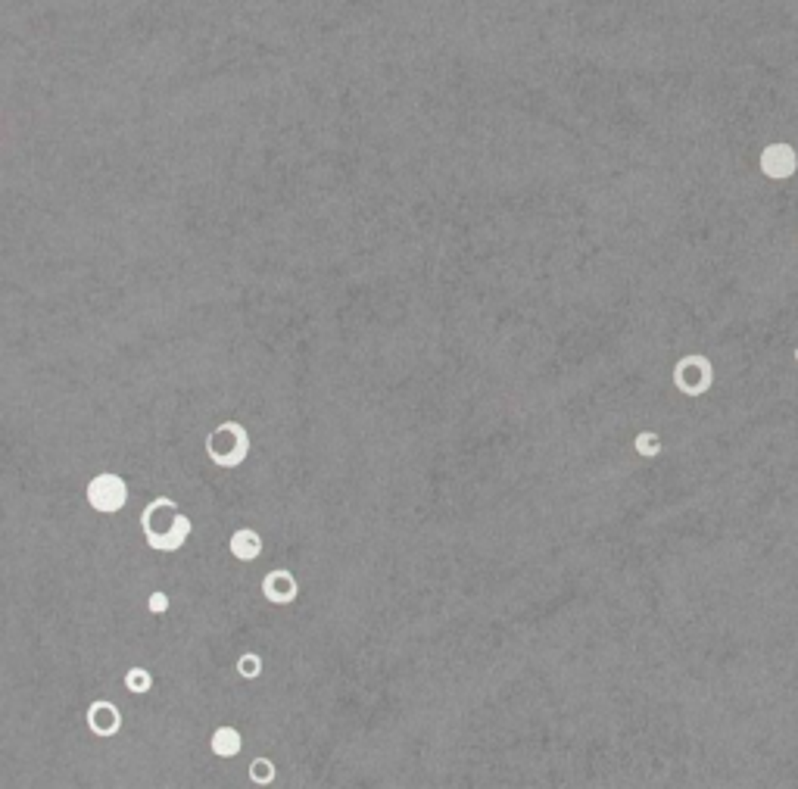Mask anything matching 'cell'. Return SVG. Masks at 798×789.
<instances>
[{"instance_id":"cell-2","label":"cell","mask_w":798,"mask_h":789,"mask_svg":"<svg viewBox=\"0 0 798 789\" xmlns=\"http://www.w3.org/2000/svg\"><path fill=\"white\" fill-rule=\"evenodd\" d=\"M206 452L219 468H237L250 456V434L237 421H225L206 437Z\"/></svg>"},{"instance_id":"cell-4","label":"cell","mask_w":798,"mask_h":789,"mask_svg":"<svg viewBox=\"0 0 798 789\" xmlns=\"http://www.w3.org/2000/svg\"><path fill=\"white\" fill-rule=\"evenodd\" d=\"M711 381H714V369L705 356H683L674 365V384L686 397H702L711 387Z\"/></svg>"},{"instance_id":"cell-7","label":"cell","mask_w":798,"mask_h":789,"mask_svg":"<svg viewBox=\"0 0 798 789\" xmlns=\"http://www.w3.org/2000/svg\"><path fill=\"white\" fill-rule=\"evenodd\" d=\"M761 169L770 178H786L795 172V153L786 144H774L761 153Z\"/></svg>"},{"instance_id":"cell-14","label":"cell","mask_w":798,"mask_h":789,"mask_svg":"<svg viewBox=\"0 0 798 789\" xmlns=\"http://www.w3.org/2000/svg\"><path fill=\"white\" fill-rule=\"evenodd\" d=\"M169 605H172V599H169V593H163V590H156V593L147 596V612H150V614H165V612H169Z\"/></svg>"},{"instance_id":"cell-12","label":"cell","mask_w":798,"mask_h":789,"mask_svg":"<svg viewBox=\"0 0 798 789\" xmlns=\"http://www.w3.org/2000/svg\"><path fill=\"white\" fill-rule=\"evenodd\" d=\"M633 446H636V452H640L642 459H655L661 452V437L655 431H642V434H636Z\"/></svg>"},{"instance_id":"cell-8","label":"cell","mask_w":798,"mask_h":789,"mask_svg":"<svg viewBox=\"0 0 798 789\" xmlns=\"http://www.w3.org/2000/svg\"><path fill=\"white\" fill-rule=\"evenodd\" d=\"M228 550H231L234 559L240 561H256L259 552H263V537H259L253 527H237L228 540Z\"/></svg>"},{"instance_id":"cell-15","label":"cell","mask_w":798,"mask_h":789,"mask_svg":"<svg viewBox=\"0 0 798 789\" xmlns=\"http://www.w3.org/2000/svg\"><path fill=\"white\" fill-rule=\"evenodd\" d=\"M795 359H798V353H795Z\"/></svg>"},{"instance_id":"cell-1","label":"cell","mask_w":798,"mask_h":789,"mask_svg":"<svg viewBox=\"0 0 798 789\" xmlns=\"http://www.w3.org/2000/svg\"><path fill=\"white\" fill-rule=\"evenodd\" d=\"M140 527H144V540L156 552H178L191 537V518L181 515L169 496H159L144 506Z\"/></svg>"},{"instance_id":"cell-5","label":"cell","mask_w":798,"mask_h":789,"mask_svg":"<svg viewBox=\"0 0 798 789\" xmlns=\"http://www.w3.org/2000/svg\"><path fill=\"white\" fill-rule=\"evenodd\" d=\"M263 596L274 605H290L300 596V584L290 571H268L263 577Z\"/></svg>"},{"instance_id":"cell-10","label":"cell","mask_w":798,"mask_h":789,"mask_svg":"<svg viewBox=\"0 0 798 789\" xmlns=\"http://www.w3.org/2000/svg\"><path fill=\"white\" fill-rule=\"evenodd\" d=\"M125 690L134 693V696H144V693L153 690V677L147 668H131L128 674H125Z\"/></svg>"},{"instance_id":"cell-3","label":"cell","mask_w":798,"mask_h":789,"mask_svg":"<svg viewBox=\"0 0 798 789\" xmlns=\"http://www.w3.org/2000/svg\"><path fill=\"white\" fill-rule=\"evenodd\" d=\"M88 503L94 512L100 515H116L125 509V503H128V484H125V478H119V474H97V478L88 480Z\"/></svg>"},{"instance_id":"cell-11","label":"cell","mask_w":798,"mask_h":789,"mask_svg":"<svg viewBox=\"0 0 798 789\" xmlns=\"http://www.w3.org/2000/svg\"><path fill=\"white\" fill-rule=\"evenodd\" d=\"M274 777H278L274 761H268V758H253L250 761V780H253V783L268 786V783H274Z\"/></svg>"},{"instance_id":"cell-13","label":"cell","mask_w":798,"mask_h":789,"mask_svg":"<svg viewBox=\"0 0 798 789\" xmlns=\"http://www.w3.org/2000/svg\"><path fill=\"white\" fill-rule=\"evenodd\" d=\"M237 674L244 680H256L259 674H263V658H259L256 652H244L237 658Z\"/></svg>"},{"instance_id":"cell-6","label":"cell","mask_w":798,"mask_h":789,"mask_svg":"<svg viewBox=\"0 0 798 789\" xmlns=\"http://www.w3.org/2000/svg\"><path fill=\"white\" fill-rule=\"evenodd\" d=\"M88 727L94 737H116L122 727V711L112 702H91L88 708Z\"/></svg>"},{"instance_id":"cell-9","label":"cell","mask_w":798,"mask_h":789,"mask_svg":"<svg viewBox=\"0 0 798 789\" xmlns=\"http://www.w3.org/2000/svg\"><path fill=\"white\" fill-rule=\"evenodd\" d=\"M209 746H212V755H219V758H234L244 749V737L234 727H219V730H212Z\"/></svg>"}]
</instances>
